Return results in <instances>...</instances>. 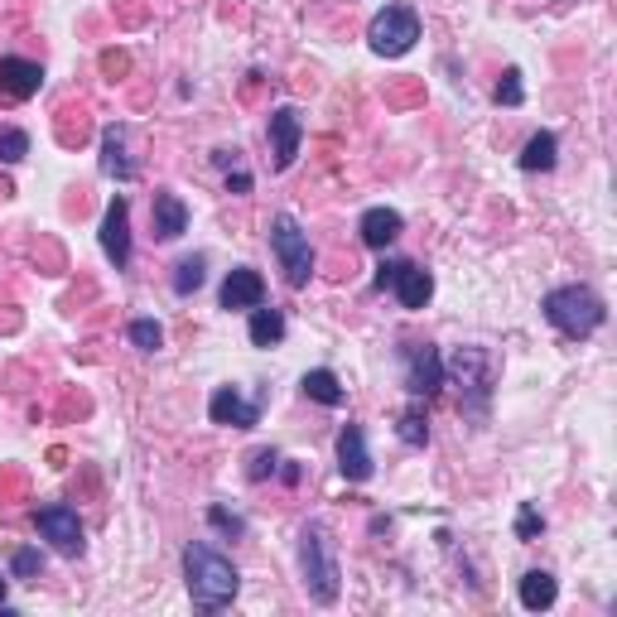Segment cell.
<instances>
[{
	"label": "cell",
	"mask_w": 617,
	"mask_h": 617,
	"mask_svg": "<svg viewBox=\"0 0 617 617\" xmlns=\"http://www.w3.org/2000/svg\"><path fill=\"white\" fill-rule=\"evenodd\" d=\"M184 574H188V598H193V608H203V613L227 608V603L237 598V589H242L232 560L217 555L213 545H203V540H193L184 550Z\"/></svg>",
	"instance_id": "1"
},
{
	"label": "cell",
	"mask_w": 617,
	"mask_h": 617,
	"mask_svg": "<svg viewBox=\"0 0 617 617\" xmlns=\"http://www.w3.org/2000/svg\"><path fill=\"white\" fill-rule=\"evenodd\" d=\"M540 309H545V319L555 323L564 338H589V333H598L603 319H608L603 299L593 295L589 285H564V290H550Z\"/></svg>",
	"instance_id": "2"
},
{
	"label": "cell",
	"mask_w": 617,
	"mask_h": 617,
	"mask_svg": "<svg viewBox=\"0 0 617 617\" xmlns=\"http://www.w3.org/2000/svg\"><path fill=\"white\" fill-rule=\"evenodd\" d=\"M299 569H304V589L314 603H333L338 598V560H333V550H328V536H323L319 521H309L304 531H299Z\"/></svg>",
	"instance_id": "3"
},
{
	"label": "cell",
	"mask_w": 617,
	"mask_h": 617,
	"mask_svg": "<svg viewBox=\"0 0 617 617\" xmlns=\"http://www.w3.org/2000/svg\"><path fill=\"white\" fill-rule=\"evenodd\" d=\"M444 376H454V386L463 391V410L468 415H487V396H492V381H497V362L483 348H458L454 362L444 367Z\"/></svg>",
	"instance_id": "4"
},
{
	"label": "cell",
	"mask_w": 617,
	"mask_h": 617,
	"mask_svg": "<svg viewBox=\"0 0 617 617\" xmlns=\"http://www.w3.org/2000/svg\"><path fill=\"white\" fill-rule=\"evenodd\" d=\"M270 251H275V261H280L290 285H309V275H314V246H309V232L290 213H280L270 222Z\"/></svg>",
	"instance_id": "5"
},
{
	"label": "cell",
	"mask_w": 617,
	"mask_h": 617,
	"mask_svg": "<svg viewBox=\"0 0 617 617\" xmlns=\"http://www.w3.org/2000/svg\"><path fill=\"white\" fill-rule=\"evenodd\" d=\"M420 39V15L410 5H386L381 15L367 29V44H372L381 58H401L410 54V44Z\"/></svg>",
	"instance_id": "6"
},
{
	"label": "cell",
	"mask_w": 617,
	"mask_h": 617,
	"mask_svg": "<svg viewBox=\"0 0 617 617\" xmlns=\"http://www.w3.org/2000/svg\"><path fill=\"white\" fill-rule=\"evenodd\" d=\"M401 367H405V391L410 396H439L444 386V357L434 352V343H405L401 348Z\"/></svg>",
	"instance_id": "7"
},
{
	"label": "cell",
	"mask_w": 617,
	"mask_h": 617,
	"mask_svg": "<svg viewBox=\"0 0 617 617\" xmlns=\"http://www.w3.org/2000/svg\"><path fill=\"white\" fill-rule=\"evenodd\" d=\"M34 526L44 531V540H54V550H63V555H82V521L68 502L39 507L34 511Z\"/></svg>",
	"instance_id": "8"
},
{
	"label": "cell",
	"mask_w": 617,
	"mask_h": 617,
	"mask_svg": "<svg viewBox=\"0 0 617 617\" xmlns=\"http://www.w3.org/2000/svg\"><path fill=\"white\" fill-rule=\"evenodd\" d=\"M102 251L116 270L131 266V203L126 198H111L107 217H102Z\"/></svg>",
	"instance_id": "9"
},
{
	"label": "cell",
	"mask_w": 617,
	"mask_h": 617,
	"mask_svg": "<svg viewBox=\"0 0 617 617\" xmlns=\"http://www.w3.org/2000/svg\"><path fill=\"white\" fill-rule=\"evenodd\" d=\"M44 87V68L34 58H0V102H29Z\"/></svg>",
	"instance_id": "10"
},
{
	"label": "cell",
	"mask_w": 617,
	"mask_h": 617,
	"mask_svg": "<svg viewBox=\"0 0 617 617\" xmlns=\"http://www.w3.org/2000/svg\"><path fill=\"white\" fill-rule=\"evenodd\" d=\"M299 135H304V126H299V111L295 107H275L270 111V155H275V174H285L290 164H295L299 155Z\"/></svg>",
	"instance_id": "11"
},
{
	"label": "cell",
	"mask_w": 617,
	"mask_h": 617,
	"mask_svg": "<svg viewBox=\"0 0 617 617\" xmlns=\"http://www.w3.org/2000/svg\"><path fill=\"white\" fill-rule=\"evenodd\" d=\"M208 415H213V425H232V430H251V425H261V405L246 401L237 386H222V391H213Z\"/></svg>",
	"instance_id": "12"
},
{
	"label": "cell",
	"mask_w": 617,
	"mask_h": 617,
	"mask_svg": "<svg viewBox=\"0 0 617 617\" xmlns=\"http://www.w3.org/2000/svg\"><path fill=\"white\" fill-rule=\"evenodd\" d=\"M256 304H266V280L261 270L237 266L222 280V309H256Z\"/></svg>",
	"instance_id": "13"
},
{
	"label": "cell",
	"mask_w": 617,
	"mask_h": 617,
	"mask_svg": "<svg viewBox=\"0 0 617 617\" xmlns=\"http://www.w3.org/2000/svg\"><path fill=\"white\" fill-rule=\"evenodd\" d=\"M338 468H343L348 483H367L372 478V454H367L362 425H348V430L338 434Z\"/></svg>",
	"instance_id": "14"
},
{
	"label": "cell",
	"mask_w": 617,
	"mask_h": 617,
	"mask_svg": "<svg viewBox=\"0 0 617 617\" xmlns=\"http://www.w3.org/2000/svg\"><path fill=\"white\" fill-rule=\"evenodd\" d=\"M150 232H155V242H174V237L188 232V208L174 193H155V203H150Z\"/></svg>",
	"instance_id": "15"
},
{
	"label": "cell",
	"mask_w": 617,
	"mask_h": 617,
	"mask_svg": "<svg viewBox=\"0 0 617 617\" xmlns=\"http://www.w3.org/2000/svg\"><path fill=\"white\" fill-rule=\"evenodd\" d=\"M391 290H396V299H401L405 309H425L430 295H434V275L425 266H415V261H401L396 280H391Z\"/></svg>",
	"instance_id": "16"
},
{
	"label": "cell",
	"mask_w": 617,
	"mask_h": 617,
	"mask_svg": "<svg viewBox=\"0 0 617 617\" xmlns=\"http://www.w3.org/2000/svg\"><path fill=\"white\" fill-rule=\"evenodd\" d=\"M357 232H362V242L372 246V251H386V246L405 232V222H401V213H396V208H372V213H362Z\"/></svg>",
	"instance_id": "17"
},
{
	"label": "cell",
	"mask_w": 617,
	"mask_h": 617,
	"mask_svg": "<svg viewBox=\"0 0 617 617\" xmlns=\"http://www.w3.org/2000/svg\"><path fill=\"white\" fill-rule=\"evenodd\" d=\"M102 169H107L111 179H135V164L131 155H126V126H107L102 131Z\"/></svg>",
	"instance_id": "18"
},
{
	"label": "cell",
	"mask_w": 617,
	"mask_h": 617,
	"mask_svg": "<svg viewBox=\"0 0 617 617\" xmlns=\"http://www.w3.org/2000/svg\"><path fill=\"white\" fill-rule=\"evenodd\" d=\"M555 593H560V584H555L550 569H531V574L521 579V603H526L531 613H545V608L555 603Z\"/></svg>",
	"instance_id": "19"
},
{
	"label": "cell",
	"mask_w": 617,
	"mask_h": 617,
	"mask_svg": "<svg viewBox=\"0 0 617 617\" xmlns=\"http://www.w3.org/2000/svg\"><path fill=\"white\" fill-rule=\"evenodd\" d=\"M304 396L319 405H343L348 401V391H343V381L328 372V367H314V372H304Z\"/></svg>",
	"instance_id": "20"
},
{
	"label": "cell",
	"mask_w": 617,
	"mask_h": 617,
	"mask_svg": "<svg viewBox=\"0 0 617 617\" xmlns=\"http://www.w3.org/2000/svg\"><path fill=\"white\" fill-rule=\"evenodd\" d=\"M280 338H285V314L256 304V309H251V343H256V348H275Z\"/></svg>",
	"instance_id": "21"
},
{
	"label": "cell",
	"mask_w": 617,
	"mask_h": 617,
	"mask_svg": "<svg viewBox=\"0 0 617 617\" xmlns=\"http://www.w3.org/2000/svg\"><path fill=\"white\" fill-rule=\"evenodd\" d=\"M555 155H560V140L550 131H540V135H531L526 140V150H521V169H555Z\"/></svg>",
	"instance_id": "22"
},
{
	"label": "cell",
	"mask_w": 617,
	"mask_h": 617,
	"mask_svg": "<svg viewBox=\"0 0 617 617\" xmlns=\"http://www.w3.org/2000/svg\"><path fill=\"white\" fill-rule=\"evenodd\" d=\"M87 131H92L87 107H73V102H68V107L58 111V140H63V145H82V140H87Z\"/></svg>",
	"instance_id": "23"
},
{
	"label": "cell",
	"mask_w": 617,
	"mask_h": 617,
	"mask_svg": "<svg viewBox=\"0 0 617 617\" xmlns=\"http://www.w3.org/2000/svg\"><path fill=\"white\" fill-rule=\"evenodd\" d=\"M396 434H401L410 449L430 444V420H425V410H420V405H410V410L401 415V425H396Z\"/></svg>",
	"instance_id": "24"
},
{
	"label": "cell",
	"mask_w": 617,
	"mask_h": 617,
	"mask_svg": "<svg viewBox=\"0 0 617 617\" xmlns=\"http://www.w3.org/2000/svg\"><path fill=\"white\" fill-rule=\"evenodd\" d=\"M203 285V256H184L174 266V295H193Z\"/></svg>",
	"instance_id": "25"
},
{
	"label": "cell",
	"mask_w": 617,
	"mask_h": 617,
	"mask_svg": "<svg viewBox=\"0 0 617 617\" xmlns=\"http://www.w3.org/2000/svg\"><path fill=\"white\" fill-rule=\"evenodd\" d=\"M29 155V135L15 126H0V164H20Z\"/></svg>",
	"instance_id": "26"
},
{
	"label": "cell",
	"mask_w": 617,
	"mask_h": 617,
	"mask_svg": "<svg viewBox=\"0 0 617 617\" xmlns=\"http://www.w3.org/2000/svg\"><path fill=\"white\" fill-rule=\"evenodd\" d=\"M131 343H135L140 352H155V348L164 343V328H160L155 319H135V323H131Z\"/></svg>",
	"instance_id": "27"
},
{
	"label": "cell",
	"mask_w": 617,
	"mask_h": 617,
	"mask_svg": "<svg viewBox=\"0 0 617 617\" xmlns=\"http://www.w3.org/2000/svg\"><path fill=\"white\" fill-rule=\"evenodd\" d=\"M521 97H526V87H521V73L507 68L502 82H497V107H521Z\"/></svg>",
	"instance_id": "28"
},
{
	"label": "cell",
	"mask_w": 617,
	"mask_h": 617,
	"mask_svg": "<svg viewBox=\"0 0 617 617\" xmlns=\"http://www.w3.org/2000/svg\"><path fill=\"white\" fill-rule=\"evenodd\" d=\"M275 468H280V454H275V449H256L251 463H246V478H251V483H266Z\"/></svg>",
	"instance_id": "29"
},
{
	"label": "cell",
	"mask_w": 617,
	"mask_h": 617,
	"mask_svg": "<svg viewBox=\"0 0 617 617\" xmlns=\"http://www.w3.org/2000/svg\"><path fill=\"white\" fill-rule=\"evenodd\" d=\"M208 521H213V531H222V536H242L246 521L242 516H232L227 507H208Z\"/></svg>",
	"instance_id": "30"
},
{
	"label": "cell",
	"mask_w": 617,
	"mask_h": 617,
	"mask_svg": "<svg viewBox=\"0 0 617 617\" xmlns=\"http://www.w3.org/2000/svg\"><path fill=\"white\" fill-rule=\"evenodd\" d=\"M540 531H545V521H540V511L526 502V507H521V516H516V536H521V540H536Z\"/></svg>",
	"instance_id": "31"
},
{
	"label": "cell",
	"mask_w": 617,
	"mask_h": 617,
	"mask_svg": "<svg viewBox=\"0 0 617 617\" xmlns=\"http://www.w3.org/2000/svg\"><path fill=\"white\" fill-rule=\"evenodd\" d=\"M10 569H15V579H34V574L44 569V555H39V550H15V564H10Z\"/></svg>",
	"instance_id": "32"
},
{
	"label": "cell",
	"mask_w": 617,
	"mask_h": 617,
	"mask_svg": "<svg viewBox=\"0 0 617 617\" xmlns=\"http://www.w3.org/2000/svg\"><path fill=\"white\" fill-rule=\"evenodd\" d=\"M102 73H107L111 82L126 78V73H131V54H126V49H107V54H102Z\"/></svg>",
	"instance_id": "33"
},
{
	"label": "cell",
	"mask_w": 617,
	"mask_h": 617,
	"mask_svg": "<svg viewBox=\"0 0 617 617\" xmlns=\"http://www.w3.org/2000/svg\"><path fill=\"white\" fill-rule=\"evenodd\" d=\"M396 270H401V261H381V266H376V290H391Z\"/></svg>",
	"instance_id": "34"
},
{
	"label": "cell",
	"mask_w": 617,
	"mask_h": 617,
	"mask_svg": "<svg viewBox=\"0 0 617 617\" xmlns=\"http://www.w3.org/2000/svg\"><path fill=\"white\" fill-rule=\"evenodd\" d=\"M227 193H251V174H242V169H237V174L227 179Z\"/></svg>",
	"instance_id": "35"
},
{
	"label": "cell",
	"mask_w": 617,
	"mask_h": 617,
	"mask_svg": "<svg viewBox=\"0 0 617 617\" xmlns=\"http://www.w3.org/2000/svg\"><path fill=\"white\" fill-rule=\"evenodd\" d=\"M121 20H126V25L140 20V0H121Z\"/></svg>",
	"instance_id": "36"
},
{
	"label": "cell",
	"mask_w": 617,
	"mask_h": 617,
	"mask_svg": "<svg viewBox=\"0 0 617 617\" xmlns=\"http://www.w3.org/2000/svg\"><path fill=\"white\" fill-rule=\"evenodd\" d=\"M415 97H420L415 87H396V92H391V102H415Z\"/></svg>",
	"instance_id": "37"
},
{
	"label": "cell",
	"mask_w": 617,
	"mask_h": 617,
	"mask_svg": "<svg viewBox=\"0 0 617 617\" xmlns=\"http://www.w3.org/2000/svg\"><path fill=\"white\" fill-rule=\"evenodd\" d=\"M213 160H217V164H222V169H232V164H237V150H217Z\"/></svg>",
	"instance_id": "38"
},
{
	"label": "cell",
	"mask_w": 617,
	"mask_h": 617,
	"mask_svg": "<svg viewBox=\"0 0 617 617\" xmlns=\"http://www.w3.org/2000/svg\"><path fill=\"white\" fill-rule=\"evenodd\" d=\"M0 603H5V579H0Z\"/></svg>",
	"instance_id": "39"
}]
</instances>
